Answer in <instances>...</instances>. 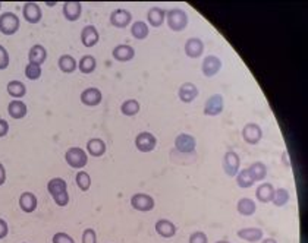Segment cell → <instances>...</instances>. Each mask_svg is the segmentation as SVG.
<instances>
[{"mask_svg":"<svg viewBox=\"0 0 308 243\" xmlns=\"http://www.w3.org/2000/svg\"><path fill=\"white\" fill-rule=\"evenodd\" d=\"M52 242L53 243H75V240L69 236V234H66L63 232H59L56 233L55 236H53V239H52Z\"/></svg>","mask_w":308,"mask_h":243,"instance_id":"60d3db41","label":"cell"},{"mask_svg":"<svg viewBox=\"0 0 308 243\" xmlns=\"http://www.w3.org/2000/svg\"><path fill=\"white\" fill-rule=\"evenodd\" d=\"M87 151L90 155L99 158L106 153V142L100 138H91L87 142Z\"/></svg>","mask_w":308,"mask_h":243,"instance_id":"484cf974","label":"cell"},{"mask_svg":"<svg viewBox=\"0 0 308 243\" xmlns=\"http://www.w3.org/2000/svg\"><path fill=\"white\" fill-rule=\"evenodd\" d=\"M112 56L115 60L123 63V62H129L135 57V50L129 44H119L112 50Z\"/></svg>","mask_w":308,"mask_h":243,"instance_id":"2e32d148","label":"cell"},{"mask_svg":"<svg viewBox=\"0 0 308 243\" xmlns=\"http://www.w3.org/2000/svg\"><path fill=\"white\" fill-rule=\"evenodd\" d=\"M6 89H8V94L13 99H21L27 94V87L22 84L21 81H11Z\"/></svg>","mask_w":308,"mask_h":243,"instance_id":"d6a6232c","label":"cell"},{"mask_svg":"<svg viewBox=\"0 0 308 243\" xmlns=\"http://www.w3.org/2000/svg\"><path fill=\"white\" fill-rule=\"evenodd\" d=\"M222 167H223V172L228 175L229 177H235L239 172V167H241V158L239 155L236 154L235 151H226L223 155V161H222Z\"/></svg>","mask_w":308,"mask_h":243,"instance_id":"277c9868","label":"cell"},{"mask_svg":"<svg viewBox=\"0 0 308 243\" xmlns=\"http://www.w3.org/2000/svg\"><path fill=\"white\" fill-rule=\"evenodd\" d=\"M242 138L247 144L257 145L263 138V129L257 123H247L242 129Z\"/></svg>","mask_w":308,"mask_h":243,"instance_id":"8992f818","label":"cell"},{"mask_svg":"<svg viewBox=\"0 0 308 243\" xmlns=\"http://www.w3.org/2000/svg\"><path fill=\"white\" fill-rule=\"evenodd\" d=\"M47 190H49V193L55 199L68 192V185H66V182L62 177H53L47 183Z\"/></svg>","mask_w":308,"mask_h":243,"instance_id":"ffe728a7","label":"cell"},{"mask_svg":"<svg viewBox=\"0 0 308 243\" xmlns=\"http://www.w3.org/2000/svg\"><path fill=\"white\" fill-rule=\"evenodd\" d=\"M204 52V43L203 40H200L197 37H192V38H188L187 43H185V55L191 59H197L200 56L203 55Z\"/></svg>","mask_w":308,"mask_h":243,"instance_id":"ac0fdd59","label":"cell"},{"mask_svg":"<svg viewBox=\"0 0 308 243\" xmlns=\"http://www.w3.org/2000/svg\"><path fill=\"white\" fill-rule=\"evenodd\" d=\"M62 11H63V16L68 21L75 22L82 15V5L79 2H66L62 6Z\"/></svg>","mask_w":308,"mask_h":243,"instance_id":"9a60e30c","label":"cell"},{"mask_svg":"<svg viewBox=\"0 0 308 243\" xmlns=\"http://www.w3.org/2000/svg\"><path fill=\"white\" fill-rule=\"evenodd\" d=\"M261 243H277V242H276L275 239H270V237H269V239H264Z\"/></svg>","mask_w":308,"mask_h":243,"instance_id":"bcb514c9","label":"cell"},{"mask_svg":"<svg viewBox=\"0 0 308 243\" xmlns=\"http://www.w3.org/2000/svg\"><path fill=\"white\" fill-rule=\"evenodd\" d=\"M157 145V138L151 132H141L135 138V147L141 153H150Z\"/></svg>","mask_w":308,"mask_h":243,"instance_id":"ba28073f","label":"cell"},{"mask_svg":"<svg viewBox=\"0 0 308 243\" xmlns=\"http://www.w3.org/2000/svg\"><path fill=\"white\" fill-rule=\"evenodd\" d=\"M166 22H167V27L172 31L181 33V31H184L188 27L189 18H188V13L184 9L173 8V9L166 11Z\"/></svg>","mask_w":308,"mask_h":243,"instance_id":"6da1fadb","label":"cell"},{"mask_svg":"<svg viewBox=\"0 0 308 243\" xmlns=\"http://www.w3.org/2000/svg\"><path fill=\"white\" fill-rule=\"evenodd\" d=\"M19 207L24 212H33L37 208V197L33 192H24L19 197Z\"/></svg>","mask_w":308,"mask_h":243,"instance_id":"4316f807","label":"cell"},{"mask_svg":"<svg viewBox=\"0 0 308 243\" xmlns=\"http://www.w3.org/2000/svg\"><path fill=\"white\" fill-rule=\"evenodd\" d=\"M178 97L182 103H187V104L192 103L198 97L197 85L192 82H184L178 89Z\"/></svg>","mask_w":308,"mask_h":243,"instance_id":"4fadbf2b","label":"cell"},{"mask_svg":"<svg viewBox=\"0 0 308 243\" xmlns=\"http://www.w3.org/2000/svg\"><path fill=\"white\" fill-rule=\"evenodd\" d=\"M103 100V94L99 88H94V87H90V88L84 89L82 94H81V103L84 106L88 107H94V106H99Z\"/></svg>","mask_w":308,"mask_h":243,"instance_id":"5bb4252c","label":"cell"},{"mask_svg":"<svg viewBox=\"0 0 308 243\" xmlns=\"http://www.w3.org/2000/svg\"><path fill=\"white\" fill-rule=\"evenodd\" d=\"M225 109V100L223 95L220 94H213L211 97L207 99L204 104V114L206 116H219L220 113Z\"/></svg>","mask_w":308,"mask_h":243,"instance_id":"9c48e42d","label":"cell"},{"mask_svg":"<svg viewBox=\"0 0 308 243\" xmlns=\"http://www.w3.org/2000/svg\"><path fill=\"white\" fill-rule=\"evenodd\" d=\"M197 141L189 133H179L175 138V150L179 154H194Z\"/></svg>","mask_w":308,"mask_h":243,"instance_id":"5b68a950","label":"cell"},{"mask_svg":"<svg viewBox=\"0 0 308 243\" xmlns=\"http://www.w3.org/2000/svg\"><path fill=\"white\" fill-rule=\"evenodd\" d=\"M8 233H9V226H8V223L3 220V218H0V239H5V237L8 236Z\"/></svg>","mask_w":308,"mask_h":243,"instance_id":"7bdbcfd3","label":"cell"},{"mask_svg":"<svg viewBox=\"0 0 308 243\" xmlns=\"http://www.w3.org/2000/svg\"><path fill=\"white\" fill-rule=\"evenodd\" d=\"M100 34L94 25H87L81 31V41L85 47H94L99 43Z\"/></svg>","mask_w":308,"mask_h":243,"instance_id":"e0dca14e","label":"cell"},{"mask_svg":"<svg viewBox=\"0 0 308 243\" xmlns=\"http://www.w3.org/2000/svg\"><path fill=\"white\" fill-rule=\"evenodd\" d=\"M0 9H2V2H0Z\"/></svg>","mask_w":308,"mask_h":243,"instance_id":"c3c4849f","label":"cell"},{"mask_svg":"<svg viewBox=\"0 0 308 243\" xmlns=\"http://www.w3.org/2000/svg\"><path fill=\"white\" fill-rule=\"evenodd\" d=\"M46 59H47V50L44 48V45L35 44L30 48V52H28V60H30V63L41 66L44 62H46Z\"/></svg>","mask_w":308,"mask_h":243,"instance_id":"7402d4cb","label":"cell"},{"mask_svg":"<svg viewBox=\"0 0 308 243\" xmlns=\"http://www.w3.org/2000/svg\"><path fill=\"white\" fill-rule=\"evenodd\" d=\"M275 195V186L272 183H263V185H258V188L255 189V197L260 202L267 204V202H272Z\"/></svg>","mask_w":308,"mask_h":243,"instance_id":"d4e9b609","label":"cell"},{"mask_svg":"<svg viewBox=\"0 0 308 243\" xmlns=\"http://www.w3.org/2000/svg\"><path fill=\"white\" fill-rule=\"evenodd\" d=\"M166 19V9H162L159 6H154L147 12V21L153 27V28H159L162 27Z\"/></svg>","mask_w":308,"mask_h":243,"instance_id":"44dd1931","label":"cell"},{"mask_svg":"<svg viewBox=\"0 0 308 243\" xmlns=\"http://www.w3.org/2000/svg\"><path fill=\"white\" fill-rule=\"evenodd\" d=\"M236 185L242 189H247V188H251L254 183H255V180H254V177L251 176V173L248 172V168H242L238 172V175H236Z\"/></svg>","mask_w":308,"mask_h":243,"instance_id":"1f68e13d","label":"cell"},{"mask_svg":"<svg viewBox=\"0 0 308 243\" xmlns=\"http://www.w3.org/2000/svg\"><path fill=\"white\" fill-rule=\"evenodd\" d=\"M57 65H59V69H60L63 74H72V72H75V69L78 67L77 60L69 55L60 56Z\"/></svg>","mask_w":308,"mask_h":243,"instance_id":"4dcf8cb0","label":"cell"},{"mask_svg":"<svg viewBox=\"0 0 308 243\" xmlns=\"http://www.w3.org/2000/svg\"><path fill=\"white\" fill-rule=\"evenodd\" d=\"M289 190L285 188H279L275 189V195H273V199H272V202H273V205L276 207H285L286 204L289 202Z\"/></svg>","mask_w":308,"mask_h":243,"instance_id":"d590c367","label":"cell"},{"mask_svg":"<svg viewBox=\"0 0 308 243\" xmlns=\"http://www.w3.org/2000/svg\"><path fill=\"white\" fill-rule=\"evenodd\" d=\"M97 67V62L94 59V56L85 55L81 57V60L78 62V69L84 74V75H90L96 70Z\"/></svg>","mask_w":308,"mask_h":243,"instance_id":"f1b7e54d","label":"cell"},{"mask_svg":"<svg viewBox=\"0 0 308 243\" xmlns=\"http://www.w3.org/2000/svg\"><path fill=\"white\" fill-rule=\"evenodd\" d=\"M75 182H77L78 188H79V190H82V192H87L88 189L91 188V177H90V175L88 173H85V172H78L77 173V177H75Z\"/></svg>","mask_w":308,"mask_h":243,"instance_id":"8d00e7d4","label":"cell"},{"mask_svg":"<svg viewBox=\"0 0 308 243\" xmlns=\"http://www.w3.org/2000/svg\"><path fill=\"white\" fill-rule=\"evenodd\" d=\"M141 110V106H140V103L137 101V100H126V101H123L121 106V111L122 114H125V116H135V114H138Z\"/></svg>","mask_w":308,"mask_h":243,"instance_id":"e575fe53","label":"cell"},{"mask_svg":"<svg viewBox=\"0 0 308 243\" xmlns=\"http://www.w3.org/2000/svg\"><path fill=\"white\" fill-rule=\"evenodd\" d=\"M9 63H11V59H9L8 50L3 45H0V70L6 69V67L9 66Z\"/></svg>","mask_w":308,"mask_h":243,"instance_id":"ab89813d","label":"cell"},{"mask_svg":"<svg viewBox=\"0 0 308 243\" xmlns=\"http://www.w3.org/2000/svg\"><path fill=\"white\" fill-rule=\"evenodd\" d=\"M131 207L134 210L147 212L154 208V199L147 193H135L131 197Z\"/></svg>","mask_w":308,"mask_h":243,"instance_id":"30bf717a","label":"cell"},{"mask_svg":"<svg viewBox=\"0 0 308 243\" xmlns=\"http://www.w3.org/2000/svg\"><path fill=\"white\" fill-rule=\"evenodd\" d=\"M21 27L19 18L13 12H3L0 15V33L3 35H13Z\"/></svg>","mask_w":308,"mask_h":243,"instance_id":"7a4b0ae2","label":"cell"},{"mask_svg":"<svg viewBox=\"0 0 308 243\" xmlns=\"http://www.w3.org/2000/svg\"><path fill=\"white\" fill-rule=\"evenodd\" d=\"M216 243H231V242H228V240H219V242Z\"/></svg>","mask_w":308,"mask_h":243,"instance_id":"7dc6e473","label":"cell"},{"mask_svg":"<svg viewBox=\"0 0 308 243\" xmlns=\"http://www.w3.org/2000/svg\"><path fill=\"white\" fill-rule=\"evenodd\" d=\"M22 15H24V19L28 23H38L43 18V12L40 9V6L37 3H33V2H28L24 5Z\"/></svg>","mask_w":308,"mask_h":243,"instance_id":"7c38bea8","label":"cell"},{"mask_svg":"<svg viewBox=\"0 0 308 243\" xmlns=\"http://www.w3.org/2000/svg\"><path fill=\"white\" fill-rule=\"evenodd\" d=\"M222 69V60L217 56L210 55L204 57L203 63H201V72L203 75L207 78L216 77Z\"/></svg>","mask_w":308,"mask_h":243,"instance_id":"52a82bcc","label":"cell"},{"mask_svg":"<svg viewBox=\"0 0 308 243\" xmlns=\"http://www.w3.org/2000/svg\"><path fill=\"white\" fill-rule=\"evenodd\" d=\"M236 210L244 217H250V215L255 214V211H257L255 201H253L251 198H241L236 204Z\"/></svg>","mask_w":308,"mask_h":243,"instance_id":"83f0119b","label":"cell"},{"mask_svg":"<svg viewBox=\"0 0 308 243\" xmlns=\"http://www.w3.org/2000/svg\"><path fill=\"white\" fill-rule=\"evenodd\" d=\"M8 132H9V123L5 119H0V138L6 136Z\"/></svg>","mask_w":308,"mask_h":243,"instance_id":"ee69618b","label":"cell"},{"mask_svg":"<svg viewBox=\"0 0 308 243\" xmlns=\"http://www.w3.org/2000/svg\"><path fill=\"white\" fill-rule=\"evenodd\" d=\"M65 160L66 163H68V166L79 170V168L87 166L88 155L82 148H79V147H72V148H69V150L66 151Z\"/></svg>","mask_w":308,"mask_h":243,"instance_id":"3957f363","label":"cell"},{"mask_svg":"<svg viewBox=\"0 0 308 243\" xmlns=\"http://www.w3.org/2000/svg\"><path fill=\"white\" fill-rule=\"evenodd\" d=\"M238 237L242 240H247V242H260L263 239V230L261 229H257V227H247V229H241L238 230Z\"/></svg>","mask_w":308,"mask_h":243,"instance_id":"603a6c76","label":"cell"},{"mask_svg":"<svg viewBox=\"0 0 308 243\" xmlns=\"http://www.w3.org/2000/svg\"><path fill=\"white\" fill-rule=\"evenodd\" d=\"M6 182V168L0 163V186Z\"/></svg>","mask_w":308,"mask_h":243,"instance_id":"f6af8a7d","label":"cell"},{"mask_svg":"<svg viewBox=\"0 0 308 243\" xmlns=\"http://www.w3.org/2000/svg\"><path fill=\"white\" fill-rule=\"evenodd\" d=\"M41 66H38V65H33V63H28L27 66H25V77L28 78V79H31V81H37V79H40L41 78Z\"/></svg>","mask_w":308,"mask_h":243,"instance_id":"74e56055","label":"cell"},{"mask_svg":"<svg viewBox=\"0 0 308 243\" xmlns=\"http://www.w3.org/2000/svg\"><path fill=\"white\" fill-rule=\"evenodd\" d=\"M27 104L21 101V100H15V101H12L9 103V106H8V113H9V116H11L12 119H16V120H19V119H24L25 116H27Z\"/></svg>","mask_w":308,"mask_h":243,"instance_id":"cb8c5ba5","label":"cell"},{"mask_svg":"<svg viewBox=\"0 0 308 243\" xmlns=\"http://www.w3.org/2000/svg\"><path fill=\"white\" fill-rule=\"evenodd\" d=\"M82 243H97V234L94 229H87L82 233Z\"/></svg>","mask_w":308,"mask_h":243,"instance_id":"b9f144b4","label":"cell"},{"mask_svg":"<svg viewBox=\"0 0 308 243\" xmlns=\"http://www.w3.org/2000/svg\"><path fill=\"white\" fill-rule=\"evenodd\" d=\"M188 243H209V239L204 232H194L191 233Z\"/></svg>","mask_w":308,"mask_h":243,"instance_id":"f35d334b","label":"cell"},{"mask_svg":"<svg viewBox=\"0 0 308 243\" xmlns=\"http://www.w3.org/2000/svg\"><path fill=\"white\" fill-rule=\"evenodd\" d=\"M132 22V13L126 9H115L110 13V23L115 28H126Z\"/></svg>","mask_w":308,"mask_h":243,"instance_id":"8fae6325","label":"cell"},{"mask_svg":"<svg viewBox=\"0 0 308 243\" xmlns=\"http://www.w3.org/2000/svg\"><path fill=\"white\" fill-rule=\"evenodd\" d=\"M154 229H156V232L159 233L162 237H165V239H170V237H173L176 234V226L172 221L166 220V218L157 220Z\"/></svg>","mask_w":308,"mask_h":243,"instance_id":"d6986e66","label":"cell"},{"mask_svg":"<svg viewBox=\"0 0 308 243\" xmlns=\"http://www.w3.org/2000/svg\"><path fill=\"white\" fill-rule=\"evenodd\" d=\"M248 172L251 173V176L254 177L255 182H261L266 179L267 176V167L264 163L261 161H257V163H253L251 166L248 167Z\"/></svg>","mask_w":308,"mask_h":243,"instance_id":"836d02e7","label":"cell"},{"mask_svg":"<svg viewBox=\"0 0 308 243\" xmlns=\"http://www.w3.org/2000/svg\"><path fill=\"white\" fill-rule=\"evenodd\" d=\"M131 34L137 40H145L150 34V28L144 21H135L131 25Z\"/></svg>","mask_w":308,"mask_h":243,"instance_id":"f546056e","label":"cell"}]
</instances>
